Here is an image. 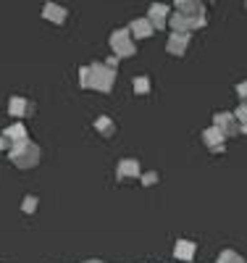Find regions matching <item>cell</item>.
Listing matches in <instances>:
<instances>
[{
	"mask_svg": "<svg viewBox=\"0 0 247 263\" xmlns=\"http://www.w3.org/2000/svg\"><path fill=\"white\" fill-rule=\"evenodd\" d=\"M110 48H113L116 58H131L134 53H137V45H134V37L129 29H116L113 34H110Z\"/></svg>",
	"mask_w": 247,
	"mask_h": 263,
	"instance_id": "obj_1",
	"label": "cell"
},
{
	"mask_svg": "<svg viewBox=\"0 0 247 263\" xmlns=\"http://www.w3.org/2000/svg\"><path fill=\"white\" fill-rule=\"evenodd\" d=\"M89 77H92V87L95 90H103V92H110L113 90V82H116V71L105 63H92L89 66Z\"/></svg>",
	"mask_w": 247,
	"mask_h": 263,
	"instance_id": "obj_2",
	"label": "cell"
},
{
	"mask_svg": "<svg viewBox=\"0 0 247 263\" xmlns=\"http://www.w3.org/2000/svg\"><path fill=\"white\" fill-rule=\"evenodd\" d=\"M176 13L187 16L195 24V29L205 27V6L197 3V0H176Z\"/></svg>",
	"mask_w": 247,
	"mask_h": 263,
	"instance_id": "obj_3",
	"label": "cell"
},
{
	"mask_svg": "<svg viewBox=\"0 0 247 263\" xmlns=\"http://www.w3.org/2000/svg\"><path fill=\"white\" fill-rule=\"evenodd\" d=\"M213 126L221 132L223 137H237V135H242V126H239V121L234 119V114H216V119H213Z\"/></svg>",
	"mask_w": 247,
	"mask_h": 263,
	"instance_id": "obj_4",
	"label": "cell"
},
{
	"mask_svg": "<svg viewBox=\"0 0 247 263\" xmlns=\"http://www.w3.org/2000/svg\"><path fill=\"white\" fill-rule=\"evenodd\" d=\"M147 21L153 24V29H163L168 27V6L166 3H155L147 11Z\"/></svg>",
	"mask_w": 247,
	"mask_h": 263,
	"instance_id": "obj_5",
	"label": "cell"
},
{
	"mask_svg": "<svg viewBox=\"0 0 247 263\" xmlns=\"http://www.w3.org/2000/svg\"><path fill=\"white\" fill-rule=\"evenodd\" d=\"M131 177H142V166L134 158L119 161V179H131Z\"/></svg>",
	"mask_w": 247,
	"mask_h": 263,
	"instance_id": "obj_6",
	"label": "cell"
},
{
	"mask_svg": "<svg viewBox=\"0 0 247 263\" xmlns=\"http://www.w3.org/2000/svg\"><path fill=\"white\" fill-rule=\"evenodd\" d=\"M203 142H205L211 150L221 153V150H223V145H226V137H223L221 132L216 129V126H208V129L203 132Z\"/></svg>",
	"mask_w": 247,
	"mask_h": 263,
	"instance_id": "obj_7",
	"label": "cell"
},
{
	"mask_svg": "<svg viewBox=\"0 0 247 263\" xmlns=\"http://www.w3.org/2000/svg\"><path fill=\"white\" fill-rule=\"evenodd\" d=\"M168 27H171V34H189L195 29V24H192L187 16H182V13H174L168 18Z\"/></svg>",
	"mask_w": 247,
	"mask_h": 263,
	"instance_id": "obj_8",
	"label": "cell"
},
{
	"mask_svg": "<svg viewBox=\"0 0 247 263\" xmlns=\"http://www.w3.org/2000/svg\"><path fill=\"white\" fill-rule=\"evenodd\" d=\"M187 48H189V34H171V37H168L166 50H168L171 55H184Z\"/></svg>",
	"mask_w": 247,
	"mask_h": 263,
	"instance_id": "obj_9",
	"label": "cell"
},
{
	"mask_svg": "<svg viewBox=\"0 0 247 263\" xmlns=\"http://www.w3.org/2000/svg\"><path fill=\"white\" fill-rule=\"evenodd\" d=\"M129 32H131V37L145 40V37H150L155 29H153V24H150V21H147V16H145V18H134L131 24H129Z\"/></svg>",
	"mask_w": 247,
	"mask_h": 263,
	"instance_id": "obj_10",
	"label": "cell"
},
{
	"mask_svg": "<svg viewBox=\"0 0 247 263\" xmlns=\"http://www.w3.org/2000/svg\"><path fill=\"white\" fill-rule=\"evenodd\" d=\"M195 242H189V239H179L176 242V248H174V255L179 258V260H192L195 258Z\"/></svg>",
	"mask_w": 247,
	"mask_h": 263,
	"instance_id": "obj_11",
	"label": "cell"
},
{
	"mask_svg": "<svg viewBox=\"0 0 247 263\" xmlns=\"http://www.w3.org/2000/svg\"><path fill=\"white\" fill-rule=\"evenodd\" d=\"M95 126H98L100 135H105V137H113L116 135V124H113V119H110V116H100L95 121Z\"/></svg>",
	"mask_w": 247,
	"mask_h": 263,
	"instance_id": "obj_12",
	"label": "cell"
},
{
	"mask_svg": "<svg viewBox=\"0 0 247 263\" xmlns=\"http://www.w3.org/2000/svg\"><path fill=\"white\" fill-rule=\"evenodd\" d=\"M134 92H137V95H147L150 92V77H137V79H134Z\"/></svg>",
	"mask_w": 247,
	"mask_h": 263,
	"instance_id": "obj_13",
	"label": "cell"
},
{
	"mask_svg": "<svg viewBox=\"0 0 247 263\" xmlns=\"http://www.w3.org/2000/svg\"><path fill=\"white\" fill-rule=\"evenodd\" d=\"M218 263H244V258L239 253H234V250H223L218 255Z\"/></svg>",
	"mask_w": 247,
	"mask_h": 263,
	"instance_id": "obj_14",
	"label": "cell"
},
{
	"mask_svg": "<svg viewBox=\"0 0 247 263\" xmlns=\"http://www.w3.org/2000/svg\"><path fill=\"white\" fill-rule=\"evenodd\" d=\"M45 16L53 18V21H63V18H66V11L58 8V6H48V8H45Z\"/></svg>",
	"mask_w": 247,
	"mask_h": 263,
	"instance_id": "obj_15",
	"label": "cell"
},
{
	"mask_svg": "<svg viewBox=\"0 0 247 263\" xmlns=\"http://www.w3.org/2000/svg\"><path fill=\"white\" fill-rule=\"evenodd\" d=\"M140 179H142V184H158V179H161V177H158L155 171H147V174H142Z\"/></svg>",
	"mask_w": 247,
	"mask_h": 263,
	"instance_id": "obj_16",
	"label": "cell"
},
{
	"mask_svg": "<svg viewBox=\"0 0 247 263\" xmlns=\"http://www.w3.org/2000/svg\"><path fill=\"white\" fill-rule=\"evenodd\" d=\"M79 82H82V87H92V77H89V66L79 71Z\"/></svg>",
	"mask_w": 247,
	"mask_h": 263,
	"instance_id": "obj_17",
	"label": "cell"
},
{
	"mask_svg": "<svg viewBox=\"0 0 247 263\" xmlns=\"http://www.w3.org/2000/svg\"><path fill=\"white\" fill-rule=\"evenodd\" d=\"M234 119L239 121V126H244V124H247V103H244V105H239V111L234 114Z\"/></svg>",
	"mask_w": 247,
	"mask_h": 263,
	"instance_id": "obj_18",
	"label": "cell"
},
{
	"mask_svg": "<svg viewBox=\"0 0 247 263\" xmlns=\"http://www.w3.org/2000/svg\"><path fill=\"white\" fill-rule=\"evenodd\" d=\"M237 95H239V98H242V100L247 103V82H242V84L237 87Z\"/></svg>",
	"mask_w": 247,
	"mask_h": 263,
	"instance_id": "obj_19",
	"label": "cell"
},
{
	"mask_svg": "<svg viewBox=\"0 0 247 263\" xmlns=\"http://www.w3.org/2000/svg\"><path fill=\"white\" fill-rule=\"evenodd\" d=\"M24 100H13V114H24Z\"/></svg>",
	"mask_w": 247,
	"mask_h": 263,
	"instance_id": "obj_20",
	"label": "cell"
},
{
	"mask_svg": "<svg viewBox=\"0 0 247 263\" xmlns=\"http://www.w3.org/2000/svg\"><path fill=\"white\" fill-rule=\"evenodd\" d=\"M242 135H247V124H244V126H242Z\"/></svg>",
	"mask_w": 247,
	"mask_h": 263,
	"instance_id": "obj_21",
	"label": "cell"
}]
</instances>
